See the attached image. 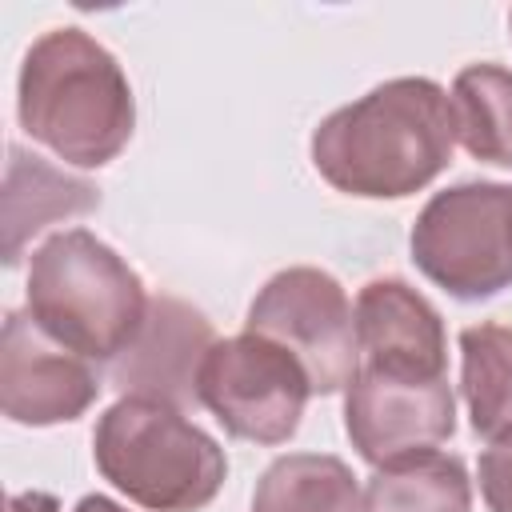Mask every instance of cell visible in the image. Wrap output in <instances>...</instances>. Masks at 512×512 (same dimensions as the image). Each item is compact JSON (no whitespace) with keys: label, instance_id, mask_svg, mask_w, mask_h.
<instances>
[{"label":"cell","instance_id":"cell-17","mask_svg":"<svg viewBox=\"0 0 512 512\" xmlns=\"http://www.w3.org/2000/svg\"><path fill=\"white\" fill-rule=\"evenodd\" d=\"M480 496L488 512H512V436L488 444L480 456Z\"/></svg>","mask_w":512,"mask_h":512},{"label":"cell","instance_id":"cell-7","mask_svg":"<svg viewBox=\"0 0 512 512\" xmlns=\"http://www.w3.org/2000/svg\"><path fill=\"white\" fill-rule=\"evenodd\" d=\"M308 396L312 384L300 360L252 332L216 340L200 368V404L220 420L232 440H292Z\"/></svg>","mask_w":512,"mask_h":512},{"label":"cell","instance_id":"cell-3","mask_svg":"<svg viewBox=\"0 0 512 512\" xmlns=\"http://www.w3.org/2000/svg\"><path fill=\"white\" fill-rule=\"evenodd\" d=\"M24 296L28 316L92 364H112L148 316L140 272L88 228H64L32 252Z\"/></svg>","mask_w":512,"mask_h":512},{"label":"cell","instance_id":"cell-6","mask_svg":"<svg viewBox=\"0 0 512 512\" xmlns=\"http://www.w3.org/2000/svg\"><path fill=\"white\" fill-rule=\"evenodd\" d=\"M244 332L292 352L308 372L312 396H332L360 372L352 300L324 268L296 264L276 272L248 304Z\"/></svg>","mask_w":512,"mask_h":512},{"label":"cell","instance_id":"cell-14","mask_svg":"<svg viewBox=\"0 0 512 512\" xmlns=\"http://www.w3.org/2000/svg\"><path fill=\"white\" fill-rule=\"evenodd\" d=\"M252 512H364V488L332 452H288L260 472Z\"/></svg>","mask_w":512,"mask_h":512},{"label":"cell","instance_id":"cell-19","mask_svg":"<svg viewBox=\"0 0 512 512\" xmlns=\"http://www.w3.org/2000/svg\"><path fill=\"white\" fill-rule=\"evenodd\" d=\"M72 512H128V508H120L116 500H108V496L92 492V496H80V504H76Z\"/></svg>","mask_w":512,"mask_h":512},{"label":"cell","instance_id":"cell-12","mask_svg":"<svg viewBox=\"0 0 512 512\" xmlns=\"http://www.w3.org/2000/svg\"><path fill=\"white\" fill-rule=\"evenodd\" d=\"M100 208V188L84 176H72L56 164H48L36 152H24L20 144L8 148L4 164V192H0V252L4 264L16 268L24 260V248L60 220L88 216Z\"/></svg>","mask_w":512,"mask_h":512},{"label":"cell","instance_id":"cell-20","mask_svg":"<svg viewBox=\"0 0 512 512\" xmlns=\"http://www.w3.org/2000/svg\"><path fill=\"white\" fill-rule=\"evenodd\" d=\"M508 28H512V12H508Z\"/></svg>","mask_w":512,"mask_h":512},{"label":"cell","instance_id":"cell-10","mask_svg":"<svg viewBox=\"0 0 512 512\" xmlns=\"http://www.w3.org/2000/svg\"><path fill=\"white\" fill-rule=\"evenodd\" d=\"M216 344L212 320L176 296H152L136 340L108 364L120 396L164 400L180 412L200 404V368Z\"/></svg>","mask_w":512,"mask_h":512},{"label":"cell","instance_id":"cell-15","mask_svg":"<svg viewBox=\"0 0 512 512\" xmlns=\"http://www.w3.org/2000/svg\"><path fill=\"white\" fill-rule=\"evenodd\" d=\"M460 392L480 440L512 436V328L472 324L460 332Z\"/></svg>","mask_w":512,"mask_h":512},{"label":"cell","instance_id":"cell-5","mask_svg":"<svg viewBox=\"0 0 512 512\" xmlns=\"http://www.w3.org/2000/svg\"><path fill=\"white\" fill-rule=\"evenodd\" d=\"M416 268L452 300L476 304L512 288V184L460 180L436 192L412 232Z\"/></svg>","mask_w":512,"mask_h":512},{"label":"cell","instance_id":"cell-9","mask_svg":"<svg viewBox=\"0 0 512 512\" xmlns=\"http://www.w3.org/2000/svg\"><path fill=\"white\" fill-rule=\"evenodd\" d=\"M100 396L92 360L56 344L28 312H8L0 332V408L12 424L52 428L80 420Z\"/></svg>","mask_w":512,"mask_h":512},{"label":"cell","instance_id":"cell-8","mask_svg":"<svg viewBox=\"0 0 512 512\" xmlns=\"http://www.w3.org/2000/svg\"><path fill=\"white\" fill-rule=\"evenodd\" d=\"M344 432L372 468L440 448L456 432V400L448 376H404L360 368L344 388Z\"/></svg>","mask_w":512,"mask_h":512},{"label":"cell","instance_id":"cell-11","mask_svg":"<svg viewBox=\"0 0 512 512\" xmlns=\"http://www.w3.org/2000/svg\"><path fill=\"white\" fill-rule=\"evenodd\" d=\"M360 368L444 376L448 336L436 304L400 276H376L356 292L352 304Z\"/></svg>","mask_w":512,"mask_h":512},{"label":"cell","instance_id":"cell-4","mask_svg":"<svg viewBox=\"0 0 512 512\" xmlns=\"http://www.w3.org/2000/svg\"><path fill=\"white\" fill-rule=\"evenodd\" d=\"M96 472L148 512H200L228 476L224 448L180 408L120 396L92 432Z\"/></svg>","mask_w":512,"mask_h":512},{"label":"cell","instance_id":"cell-18","mask_svg":"<svg viewBox=\"0 0 512 512\" xmlns=\"http://www.w3.org/2000/svg\"><path fill=\"white\" fill-rule=\"evenodd\" d=\"M8 512H60V500L52 492H40V488H28V492H16L8 500Z\"/></svg>","mask_w":512,"mask_h":512},{"label":"cell","instance_id":"cell-1","mask_svg":"<svg viewBox=\"0 0 512 512\" xmlns=\"http://www.w3.org/2000/svg\"><path fill=\"white\" fill-rule=\"evenodd\" d=\"M308 148L312 168L336 192L356 200H404L452 164V100L428 76H396L328 112Z\"/></svg>","mask_w":512,"mask_h":512},{"label":"cell","instance_id":"cell-13","mask_svg":"<svg viewBox=\"0 0 512 512\" xmlns=\"http://www.w3.org/2000/svg\"><path fill=\"white\" fill-rule=\"evenodd\" d=\"M364 512H472L468 468L440 448L396 456L368 476Z\"/></svg>","mask_w":512,"mask_h":512},{"label":"cell","instance_id":"cell-2","mask_svg":"<svg viewBox=\"0 0 512 512\" xmlns=\"http://www.w3.org/2000/svg\"><path fill=\"white\" fill-rule=\"evenodd\" d=\"M20 128L72 168L112 164L136 128V96L120 60L84 28H52L24 52Z\"/></svg>","mask_w":512,"mask_h":512},{"label":"cell","instance_id":"cell-16","mask_svg":"<svg viewBox=\"0 0 512 512\" xmlns=\"http://www.w3.org/2000/svg\"><path fill=\"white\" fill-rule=\"evenodd\" d=\"M452 124L464 152L492 168H512V68L468 64L452 80Z\"/></svg>","mask_w":512,"mask_h":512}]
</instances>
